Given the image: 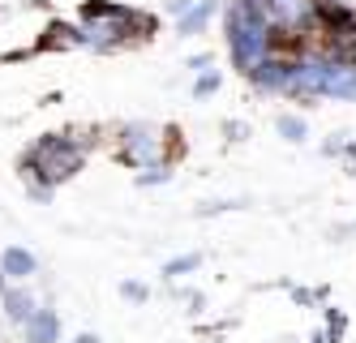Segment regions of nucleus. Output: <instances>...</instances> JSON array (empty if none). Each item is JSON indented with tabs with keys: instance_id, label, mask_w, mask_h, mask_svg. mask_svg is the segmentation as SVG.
I'll return each mask as SVG.
<instances>
[{
	"instance_id": "1",
	"label": "nucleus",
	"mask_w": 356,
	"mask_h": 343,
	"mask_svg": "<svg viewBox=\"0 0 356 343\" xmlns=\"http://www.w3.org/2000/svg\"><path fill=\"white\" fill-rule=\"evenodd\" d=\"M86 163V146L69 134H43L26 154H22V180L31 184V198L47 202L60 180L78 176Z\"/></svg>"
},
{
	"instance_id": "15",
	"label": "nucleus",
	"mask_w": 356,
	"mask_h": 343,
	"mask_svg": "<svg viewBox=\"0 0 356 343\" xmlns=\"http://www.w3.org/2000/svg\"><path fill=\"white\" fill-rule=\"evenodd\" d=\"M172 180V168L163 163V168H146L142 176H138V184H142V189H150V184H168Z\"/></svg>"
},
{
	"instance_id": "14",
	"label": "nucleus",
	"mask_w": 356,
	"mask_h": 343,
	"mask_svg": "<svg viewBox=\"0 0 356 343\" xmlns=\"http://www.w3.org/2000/svg\"><path fill=\"white\" fill-rule=\"evenodd\" d=\"M219 86H223V77H219V73L211 69V73H202L197 82H193V95H197V99H207V95H215Z\"/></svg>"
},
{
	"instance_id": "13",
	"label": "nucleus",
	"mask_w": 356,
	"mask_h": 343,
	"mask_svg": "<svg viewBox=\"0 0 356 343\" xmlns=\"http://www.w3.org/2000/svg\"><path fill=\"white\" fill-rule=\"evenodd\" d=\"M326 343H343V335H348V313L343 309H326Z\"/></svg>"
},
{
	"instance_id": "18",
	"label": "nucleus",
	"mask_w": 356,
	"mask_h": 343,
	"mask_svg": "<svg viewBox=\"0 0 356 343\" xmlns=\"http://www.w3.org/2000/svg\"><path fill=\"white\" fill-rule=\"evenodd\" d=\"M189 69H193L197 77H202V73H211V51H197V56L189 61Z\"/></svg>"
},
{
	"instance_id": "2",
	"label": "nucleus",
	"mask_w": 356,
	"mask_h": 343,
	"mask_svg": "<svg viewBox=\"0 0 356 343\" xmlns=\"http://www.w3.org/2000/svg\"><path fill=\"white\" fill-rule=\"evenodd\" d=\"M155 17H146L129 5H116V0H82V43L95 51H116L129 39L146 35Z\"/></svg>"
},
{
	"instance_id": "3",
	"label": "nucleus",
	"mask_w": 356,
	"mask_h": 343,
	"mask_svg": "<svg viewBox=\"0 0 356 343\" xmlns=\"http://www.w3.org/2000/svg\"><path fill=\"white\" fill-rule=\"evenodd\" d=\"M241 5L275 35V51L284 56V51H296L300 39L314 31L326 0H241Z\"/></svg>"
},
{
	"instance_id": "16",
	"label": "nucleus",
	"mask_w": 356,
	"mask_h": 343,
	"mask_svg": "<svg viewBox=\"0 0 356 343\" xmlns=\"http://www.w3.org/2000/svg\"><path fill=\"white\" fill-rule=\"evenodd\" d=\"M120 296H124V301H134V305H142L150 292H146V283H138V279H124V283H120Z\"/></svg>"
},
{
	"instance_id": "17",
	"label": "nucleus",
	"mask_w": 356,
	"mask_h": 343,
	"mask_svg": "<svg viewBox=\"0 0 356 343\" xmlns=\"http://www.w3.org/2000/svg\"><path fill=\"white\" fill-rule=\"evenodd\" d=\"M292 301H296L300 309H309V305H314V301H322V296H318V292H309V287H292Z\"/></svg>"
},
{
	"instance_id": "8",
	"label": "nucleus",
	"mask_w": 356,
	"mask_h": 343,
	"mask_svg": "<svg viewBox=\"0 0 356 343\" xmlns=\"http://www.w3.org/2000/svg\"><path fill=\"white\" fill-rule=\"evenodd\" d=\"M219 5H223V0H197V9H189L181 22H176V35H181V39L202 35V31H207V22L219 13Z\"/></svg>"
},
{
	"instance_id": "11",
	"label": "nucleus",
	"mask_w": 356,
	"mask_h": 343,
	"mask_svg": "<svg viewBox=\"0 0 356 343\" xmlns=\"http://www.w3.org/2000/svg\"><path fill=\"white\" fill-rule=\"evenodd\" d=\"M197 266H202V253H181V257L163 262V279H181V275H189Z\"/></svg>"
},
{
	"instance_id": "6",
	"label": "nucleus",
	"mask_w": 356,
	"mask_h": 343,
	"mask_svg": "<svg viewBox=\"0 0 356 343\" xmlns=\"http://www.w3.org/2000/svg\"><path fill=\"white\" fill-rule=\"evenodd\" d=\"M0 271H5L9 279H17V283H26V279L39 271V262H35V253H31V249L9 245L5 253H0Z\"/></svg>"
},
{
	"instance_id": "20",
	"label": "nucleus",
	"mask_w": 356,
	"mask_h": 343,
	"mask_svg": "<svg viewBox=\"0 0 356 343\" xmlns=\"http://www.w3.org/2000/svg\"><path fill=\"white\" fill-rule=\"evenodd\" d=\"M223 134H227V138H245V134H249V129H245L241 120H227V125H223Z\"/></svg>"
},
{
	"instance_id": "12",
	"label": "nucleus",
	"mask_w": 356,
	"mask_h": 343,
	"mask_svg": "<svg viewBox=\"0 0 356 343\" xmlns=\"http://www.w3.org/2000/svg\"><path fill=\"white\" fill-rule=\"evenodd\" d=\"M275 129H279V134H284L288 142H305V138H309V129H305V120H300V116H292V112H284V116H279V120H275Z\"/></svg>"
},
{
	"instance_id": "4",
	"label": "nucleus",
	"mask_w": 356,
	"mask_h": 343,
	"mask_svg": "<svg viewBox=\"0 0 356 343\" xmlns=\"http://www.w3.org/2000/svg\"><path fill=\"white\" fill-rule=\"evenodd\" d=\"M227 51H232V65L249 77L275 56V35L241 5V0L227 5Z\"/></svg>"
},
{
	"instance_id": "5",
	"label": "nucleus",
	"mask_w": 356,
	"mask_h": 343,
	"mask_svg": "<svg viewBox=\"0 0 356 343\" xmlns=\"http://www.w3.org/2000/svg\"><path fill=\"white\" fill-rule=\"evenodd\" d=\"M172 134H163V129L155 125H146V120H134V125H124V146H120V159L129 163V168H163V142Z\"/></svg>"
},
{
	"instance_id": "19",
	"label": "nucleus",
	"mask_w": 356,
	"mask_h": 343,
	"mask_svg": "<svg viewBox=\"0 0 356 343\" xmlns=\"http://www.w3.org/2000/svg\"><path fill=\"white\" fill-rule=\"evenodd\" d=\"M168 9L176 13V22H181V17H185L189 9H197V0H172V5H168Z\"/></svg>"
},
{
	"instance_id": "9",
	"label": "nucleus",
	"mask_w": 356,
	"mask_h": 343,
	"mask_svg": "<svg viewBox=\"0 0 356 343\" xmlns=\"http://www.w3.org/2000/svg\"><path fill=\"white\" fill-rule=\"evenodd\" d=\"M0 305H5L9 322H17V326H26V322L35 318V313H39V305H35V296L26 292V287H9V292H5V301H0Z\"/></svg>"
},
{
	"instance_id": "22",
	"label": "nucleus",
	"mask_w": 356,
	"mask_h": 343,
	"mask_svg": "<svg viewBox=\"0 0 356 343\" xmlns=\"http://www.w3.org/2000/svg\"><path fill=\"white\" fill-rule=\"evenodd\" d=\"M5 292H9V275L0 271V301H5Z\"/></svg>"
},
{
	"instance_id": "10",
	"label": "nucleus",
	"mask_w": 356,
	"mask_h": 343,
	"mask_svg": "<svg viewBox=\"0 0 356 343\" xmlns=\"http://www.w3.org/2000/svg\"><path fill=\"white\" fill-rule=\"evenodd\" d=\"M82 43V26H69V22H56L52 31H47V39L39 47H78Z\"/></svg>"
},
{
	"instance_id": "7",
	"label": "nucleus",
	"mask_w": 356,
	"mask_h": 343,
	"mask_svg": "<svg viewBox=\"0 0 356 343\" xmlns=\"http://www.w3.org/2000/svg\"><path fill=\"white\" fill-rule=\"evenodd\" d=\"M22 330H26V343H56L60 339V313L56 309H39Z\"/></svg>"
},
{
	"instance_id": "23",
	"label": "nucleus",
	"mask_w": 356,
	"mask_h": 343,
	"mask_svg": "<svg viewBox=\"0 0 356 343\" xmlns=\"http://www.w3.org/2000/svg\"><path fill=\"white\" fill-rule=\"evenodd\" d=\"M309 343H326V335H314V339H309Z\"/></svg>"
},
{
	"instance_id": "21",
	"label": "nucleus",
	"mask_w": 356,
	"mask_h": 343,
	"mask_svg": "<svg viewBox=\"0 0 356 343\" xmlns=\"http://www.w3.org/2000/svg\"><path fill=\"white\" fill-rule=\"evenodd\" d=\"M339 154H343V159H348V163H352V168H356V142H348V146H343V150H339Z\"/></svg>"
}]
</instances>
